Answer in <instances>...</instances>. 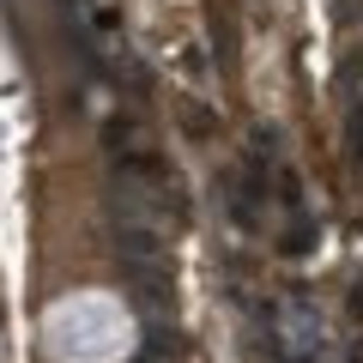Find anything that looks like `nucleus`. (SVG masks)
Listing matches in <instances>:
<instances>
[{
	"instance_id": "nucleus-1",
	"label": "nucleus",
	"mask_w": 363,
	"mask_h": 363,
	"mask_svg": "<svg viewBox=\"0 0 363 363\" xmlns=\"http://www.w3.org/2000/svg\"><path fill=\"white\" fill-rule=\"evenodd\" d=\"M55 351H67L73 345V357H109L116 351V339H121V315L109 309V303H67L61 315H55Z\"/></svg>"
}]
</instances>
